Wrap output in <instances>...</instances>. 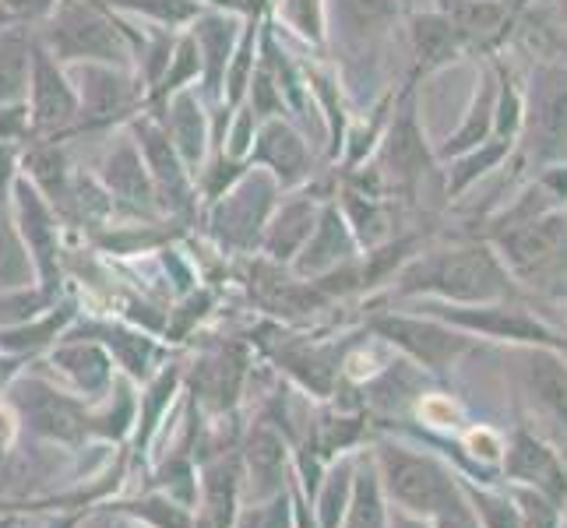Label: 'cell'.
<instances>
[{
    "instance_id": "cell-1",
    "label": "cell",
    "mask_w": 567,
    "mask_h": 528,
    "mask_svg": "<svg viewBox=\"0 0 567 528\" xmlns=\"http://www.w3.org/2000/svg\"><path fill=\"white\" fill-rule=\"evenodd\" d=\"M395 300H437V303H494V300H529L507 276L497 250L486 240L447 244L434 250H416L399 276L391 279Z\"/></svg>"
},
{
    "instance_id": "cell-2",
    "label": "cell",
    "mask_w": 567,
    "mask_h": 528,
    "mask_svg": "<svg viewBox=\"0 0 567 528\" xmlns=\"http://www.w3.org/2000/svg\"><path fill=\"white\" fill-rule=\"evenodd\" d=\"M4 405L18 426V437L53 447L64 455H85L92 444V405L74 391L56 384L50 374L22 370L4 387Z\"/></svg>"
},
{
    "instance_id": "cell-3",
    "label": "cell",
    "mask_w": 567,
    "mask_h": 528,
    "mask_svg": "<svg viewBox=\"0 0 567 528\" xmlns=\"http://www.w3.org/2000/svg\"><path fill=\"white\" fill-rule=\"evenodd\" d=\"M367 452L374 458L388 504L402 507V511L434 518L465 497L462 476L452 468V462H444L423 444L402 437H378Z\"/></svg>"
},
{
    "instance_id": "cell-4",
    "label": "cell",
    "mask_w": 567,
    "mask_h": 528,
    "mask_svg": "<svg viewBox=\"0 0 567 528\" xmlns=\"http://www.w3.org/2000/svg\"><path fill=\"white\" fill-rule=\"evenodd\" d=\"M515 166L533 176L567 163V61L539 56L522 82V127L515 142Z\"/></svg>"
},
{
    "instance_id": "cell-5",
    "label": "cell",
    "mask_w": 567,
    "mask_h": 528,
    "mask_svg": "<svg viewBox=\"0 0 567 528\" xmlns=\"http://www.w3.org/2000/svg\"><path fill=\"white\" fill-rule=\"evenodd\" d=\"M525 297L567 300V208L483 237Z\"/></svg>"
},
{
    "instance_id": "cell-6",
    "label": "cell",
    "mask_w": 567,
    "mask_h": 528,
    "mask_svg": "<svg viewBox=\"0 0 567 528\" xmlns=\"http://www.w3.org/2000/svg\"><path fill=\"white\" fill-rule=\"evenodd\" d=\"M61 64H113L131 61L134 39L100 0H61L50 11L47 35L39 39Z\"/></svg>"
},
{
    "instance_id": "cell-7",
    "label": "cell",
    "mask_w": 567,
    "mask_h": 528,
    "mask_svg": "<svg viewBox=\"0 0 567 528\" xmlns=\"http://www.w3.org/2000/svg\"><path fill=\"white\" fill-rule=\"evenodd\" d=\"M250 345L265 352V360L279 370V374L297 384L307 398L328 402L342 391V363L349 352V339L339 342H318L310 335H292L279 324H265L250 331Z\"/></svg>"
},
{
    "instance_id": "cell-8",
    "label": "cell",
    "mask_w": 567,
    "mask_h": 528,
    "mask_svg": "<svg viewBox=\"0 0 567 528\" xmlns=\"http://www.w3.org/2000/svg\"><path fill=\"white\" fill-rule=\"evenodd\" d=\"M367 335L378 342L399 349L409 363H416L423 374L444 377L480 349V339L465 335V331L444 324L430 314H405V310H381V314L367 318Z\"/></svg>"
},
{
    "instance_id": "cell-9",
    "label": "cell",
    "mask_w": 567,
    "mask_h": 528,
    "mask_svg": "<svg viewBox=\"0 0 567 528\" xmlns=\"http://www.w3.org/2000/svg\"><path fill=\"white\" fill-rule=\"evenodd\" d=\"M420 314H430L452 324L473 339L504 342V345H550L560 352L564 331L543 321L529 300H494V303H437V300H413Z\"/></svg>"
},
{
    "instance_id": "cell-10",
    "label": "cell",
    "mask_w": 567,
    "mask_h": 528,
    "mask_svg": "<svg viewBox=\"0 0 567 528\" xmlns=\"http://www.w3.org/2000/svg\"><path fill=\"white\" fill-rule=\"evenodd\" d=\"M250 342L240 339H212L194 360L184 363V395L205 420L237 416L250 384Z\"/></svg>"
},
{
    "instance_id": "cell-11",
    "label": "cell",
    "mask_w": 567,
    "mask_h": 528,
    "mask_svg": "<svg viewBox=\"0 0 567 528\" xmlns=\"http://www.w3.org/2000/svg\"><path fill=\"white\" fill-rule=\"evenodd\" d=\"M518 402L529 413L533 434L567 441V356L550 345H512Z\"/></svg>"
},
{
    "instance_id": "cell-12",
    "label": "cell",
    "mask_w": 567,
    "mask_h": 528,
    "mask_svg": "<svg viewBox=\"0 0 567 528\" xmlns=\"http://www.w3.org/2000/svg\"><path fill=\"white\" fill-rule=\"evenodd\" d=\"M279 180L268 169L240 173V180L223 190L212 205V237L229 250H254L261 247V232L276 211Z\"/></svg>"
},
{
    "instance_id": "cell-13",
    "label": "cell",
    "mask_w": 567,
    "mask_h": 528,
    "mask_svg": "<svg viewBox=\"0 0 567 528\" xmlns=\"http://www.w3.org/2000/svg\"><path fill=\"white\" fill-rule=\"evenodd\" d=\"M434 163H437V155L426 148L416 103H413V85H405L402 95H395V103H391V116L381 134L378 176L384 180V187L416 194V187L423 184V176L430 173Z\"/></svg>"
},
{
    "instance_id": "cell-14",
    "label": "cell",
    "mask_w": 567,
    "mask_h": 528,
    "mask_svg": "<svg viewBox=\"0 0 567 528\" xmlns=\"http://www.w3.org/2000/svg\"><path fill=\"white\" fill-rule=\"evenodd\" d=\"M240 468H244V504L276 497L292 483V447L282 429L254 413L240 434Z\"/></svg>"
},
{
    "instance_id": "cell-15",
    "label": "cell",
    "mask_w": 567,
    "mask_h": 528,
    "mask_svg": "<svg viewBox=\"0 0 567 528\" xmlns=\"http://www.w3.org/2000/svg\"><path fill=\"white\" fill-rule=\"evenodd\" d=\"M64 335L100 342L113 356L116 370H121L124 377H131L134 384H145L152 374H159V370L169 363V345L159 335H152V331H145V328H134L127 321H106V318H82L78 314Z\"/></svg>"
},
{
    "instance_id": "cell-16",
    "label": "cell",
    "mask_w": 567,
    "mask_h": 528,
    "mask_svg": "<svg viewBox=\"0 0 567 528\" xmlns=\"http://www.w3.org/2000/svg\"><path fill=\"white\" fill-rule=\"evenodd\" d=\"M14 226L32 253L35 282L43 286L50 297H61L64 286V258H61V229H56V211L50 201L35 190L32 180H14Z\"/></svg>"
},
{
    "instance_id": "cell-17",
    "label": "cell",
    "mask_w": 567,
    "mask_h": 528,
    "mask_svg": "<svg viewBox=\"0 0 567 528\" xmlns=\"http://www.w3.org/2000/svg\"><path fill=\"white\" fill-rule=\"evenodd\" d=\"M29 127L35 134H61L78 124V92L61 61L32 35V74H29Z\"/></svg>"
},
{
    "instance_id": "cell-18",
    "label": "cell",
    "mask_w": 567,
    "mask_h": 528,
    "mask_svg": "<svg viewBox=\"0 0 567 528\" xmlns=\"http://www.w3.org/2000/svg\"><path fill=\"white\" fill-rule=\"evenodd\" d=\"M134 142L145 159V169L152 176L155 201L163 211L187 215L194 208V187H190V169L184 166L177 145L169 142L159 116H142L134 121Z\"/></svg>"
},
{
    "instance_id": "cell-19",
    "label": "cell",
    "mask_w": 567,
    "mask_h": 528,
    "mask_svg": "<svg viewBox=\"0 0 567 528\" xmlns=\"http://www.w3.org/2000/svg\"><path fill=\"white\" fill-rule=\"evenodd\" d=\"M452 22L465 56H497L522 22L515 0H441L437 4Z\"/></svg>"
},
{
    "instance_id": "cell-20",
    "label": "cell",
    "mask_w": 567,
    "mask_h": 528,
    "mask_svg": "<svg viewBox=\"0 0 567 528\" xmlns=\"http://www.w3.org/2000/svg\"><path fill=\"white\" fill-rule=\"evenodd\" d=\"M244 468L240 444L215 447L198 458V504H194V528H233L244 504Z\"/></svg>"
},
{
    "instance_id": "cell-21",
    "label": "cell",
    "mask_w": 567,
    "mask_h": 528,
    "mask_svg": "<svg viewBox=\"0 0 567 528\" xmlns=\"http://www.w3.org/2000/svg\"><path fill=\"white\" fill-rule=\"evenodd\" d=\"M184 398V363L169 360L159 374H152L142 384L138 395V420H134V434L127 441V458H131V476H142L152 462V447L159 444L163 429L173 416V408Z\"/></svg>"
},
{
    "instance_id": "cell-22",
    "label": "cell",
    "mask_w": 567,
    "mask_h": 528,
    "mask_svg": "<svg viewBox=\"0 0 567 528\" xmlns=\"http://www.w3.org/2000/svg\"><path fill=\"white\" fill-rule=\"evenodd\" d=\"M501 462L504 476L515 486H529V490H539L554 504L567 507V465L546 437L533 434L529 426H515L512 441L504 444Z\"/></svg>"
},
{
    "instance_id": "cell-23",
    "label": "cell",
    "mask_w": 567,
    "mask_h": 528,
    "mask_svg": "<svg viewBox=\"0 0 567 528\" xmlns=\"http://www.w3.org/2000/svg\"><path fill=\"white\" fill-rule=\"evenodd\" d=\"M78 314H82V307L74 300H56L50 310H43V314L25 324L0 328V391L8 387V381L22 374L25 363L39 360L43 352H50L61 342V335L74 324Z\"/></svg>"
},
{
    "instance_id": "cell-24",
    "label": "cell",
    "mask_w": 567,
    "mask_h": 528,
    "mask_svg": "<svg viewBox=\"0 0 567 528\" xmlns=\"http://www.w3.org/2000/svg\"><path fill=\"white\" fill-rule=\"evenodd\" d=\"M402 0H324L328 35L346 56H367L381 39L395 29Z\"/></svg>"
},
{
    "instance_id": "cell-25",
    "label": "cell",
    "mask_w": 567,
    "mask_h": 528,
    "mask_svg": "<svg viewBox=\"0 0 567 528\" xmlns=\"http://www.w3.org/2000/svg\"><path fill=\"white\" fill-rule=\"evenodd\" d=\"M50 374L56 377V384H64L68 391H74L78 398H85L89 405L100 402L106 391L113 387V381L121 377L113 356L92 339H71L64 335L50 349L47 356Z\"/></svg>"
},
{
    "instance_id": "cell-26",
    "label": "cell",
    "mask_w": 567,
    "mask_h": 528,
    "mask_svg": "<svg viewBox=\"0 0 567 528\" xmlns=\"http://www.w3.org/2000/svg\"><path fill=\"white\" fill-rule=\"evenodd\" d=\"M360 253L363 250L353 237V229H349L342 208L336 201H324L318 211L315 232H310L307 244L300 247V253L292 258L289 271L297 279H321V276H328V271L357 261Z\"/></svg>"
},
{
    "instance_id": "cell-27",
    "label": "cell",
    "mask_w": 567,
    "mask_h": 528,
    "mask_svg": "<svg viewBox=\"0 0 567 528\" xmlns=\"http://www.w3.org/2000/svg\"><path fill=\"white\" fill-rule=\"evenodd\" d=\"M74 92H78V124L100 127L121 116L138 89H134L131 74L113 64H74Z\"/></svg>"
},
{
    "instance_id": "cell-28",
    "label": "cell",
    "mask_w": 567,
    "mask_h": 528,
    "mask_svg": "<svg viewBox=\"0 0 567 528\" xmlns=\"http://www.w3.org/2000/svg\"><path fill=\"white\" fill-rule=\"evenodd\" d=\"M494 113H497V64L494 56H486L476 71L473 92H468V103L462 110V121L452 134H444V142L434 148L437 163L455 159V155L483 145L494 134Z\"/></svg>"
},
{
    "instance_id": "cell-29",
    "label": "cell",
    "mask_w": 567,
    "mask_h": 528,
    "mask_svg": "<svg viewBox=\"0 0 567 528\" xmlns=\"http://www.w3.org/2000/svg\"><path fill=\"white\" fill-rule=\"evenodd\" d=\"M100 180H103L110 198L127 205L131 211L152 215L155 208H159V201H155V190H152V176H148L145 159L138 152V142H131V138L116 142L106 152L103 166H100Z\"/></svg>"
},
{
    "instance_id": "cell-30",
    "label": "cell",
    "mask_w": 567,
    "mask_h": 528,
    "mask_svg": "<svg viewBox=\"0 0 567 528\" xmlns=\"http://www.w3.org/2000/svg\"><path fill=\"white\" fill-rule=\"evenodd\" d=\"M405 39L409 53H413V71L416 74H434L447 64H455L462 53V43L447 22V14L441 8L413 11L405 18Z\"/></svg>"
},
{
    "instance_id": "cell-31",
    "label": "cell",
    "mask_w": 567,
    "mask_h": 528,
    "mask_svg": "<svg viewBox=\"0 0 567 528\" xmlns=\"http://www.w3.org/2000/svg\"><path fill=\"white\" fill-rule=\"evenodd\" d=\"M318 201L310 198V194H300V198H289L282 201V208L271 211V219L261 232V253L265 261L271 265H282L289 268L292 258L300 253V247L307 244V237L315 232V222H318Z\"/></svg>"
},
{
    "instance_id": "cell-32",
    "label": "cell",
    "mask_w": 567,
    "mask_h": 528,
    "mask_svg": "<svg viewBox=\"0 0 567 528\" xmlns=\"http://www.w3.org/2000/svg\"><path fill=\"white\" fill-rule=\"evenodd\" d=\"M254 163H261L282 187L300 184L310 173V152L300 131H292L286 121H276L268 116L258 131V148L250 155Z\"/></svg>"
},
{
    "instance_id": "cell-33",
    "label": "cell",
    "mask_w": 567,
    "mask_h": 528,
    "mask_svg": "<svg viewBox=\"0 0 567 528\" xmlns=\"http://www.w3.org/2000/svg\"><path fill=\"white\" fill-rule=\"evenodd\" d=\"M134 420H138V387L121 374L100 402H92V444L121 452L134 434Z\"/></svg>"
},
{
    "instance_id": "cell-34",
    "label": "cell",
    "mask_w": 567,
    "mask_h": 528,
    "mask_svg": "<svg viewBox=\"0 0 567 528\" xmlns=\"http://www.w3.org/2000/svg\"><path fill=\"white\" fill-rule=\"evenodd\" d=\"M237 14H198L194 18V46H198V56H202V71H205V89L208 95H219L223 92V77H226V68H229V56L237 50Z\"/></svg>"
},
{
    "instance_id": "cell-35",
    "label": "cell",
    "mask_w": 567,
    "mask_h": 528,
    "mask_svg": "<svg viewBox=\"0 0 567 528\" xmlns=\"http://www.w3.org/2000/svg\"><path fill=\"white\" fill-rule=\"evenodd\" d=\"M163 110H166L163 127L169 134V142L177 145L184 166L198 173V166L205 159V142H208V121H205V110L198 103V95H194L190 89H181L163 103Z\"/></svg>"
},
{
    "instance_id": "cell-36",
    "label": "cell",
    "mask_w": 567,
    "mask_h": 528,
    "mask_svg": "<svg viewBox=\"0 0 567 528\" xmlns=\"http://www.w3.org/2000/svg\"><path fill=\"white\" fill-rule=\"evenodd\" d=\"M103 515L127 518L134 528H194V511L159 490H138L131 497H113L100 507Z\"/></svg>"
},
{
    "instance_id": "cell-37",
    "label": "cell",
    "mask_w": 567,
    "mask_h": 528,
    "mask_svg": "<svg viewBox=\"0 0 567 528\" xmlns=\"http://www.w3.org/2000/svg\"><path fill=\"white\" fill-rule=\"evenodd\" d=\"M357 458H360V452H349V455H339L336 462H328L318 490H315V497H310V511H315L318 528H339L342 525V518L349 511V500H353Z\"/></svg>"
},
{
    "instance_id": "cell-38",
    "label": "cell",
    "mask_w": 567,
    "mask_h": 528,
    "mask_svg": "<svg viewBox=\"0 0 567 528\" xmlns=\"http://www.w3.org/2000/svg\"><path fill=\"white\" fill-rule=\"evenodd\" d=\"M515 155V142L507 138H497V134H491L483 145L468 148L462 155H455V159H447V173H444V190L447 198H458V194H465L468 187H476L483 176H491L494 169H501L507 159Z\"/></svg>"
},
{
    "instance_id": "cell-39",
    "label": "cell",
    "mask_w": 567,
    "mask_h": 528,
    "mask_svg": "<svg viewBox=\"0 0 567 528\" xmlns=\"http://www.w3.org/2000/svg\"><path fill=\"white\" fill-rule=\"evenodd\" d=\"M339 528H388V497L381 490L374 458L367 447H360L357 458V479H353V500Z\"/></svg>"
},
{
    "instance_id": "cell-40",
    "label": "cell",
    "mask_w": 567,
    "mask_h": 528,
    "mask_svg": "<svg viewBox=\"0 0 567 528\" xmlns=\"http://www.w3.org/2000/svg\"><path fill=\"white\" fill-rule=\"evenodd\" d=\"M32 74V35L18 25L0 32V106L25 103Z\"/></svg>"
},
{
    "instance_id": "cell-41",
    "label": "cell",
    "mask_w": 567,
    "mask_h": 528,
    "mask_svg": "<svg viewBox=\"0 0 567 528\" xmlns=\"http://www.w3.org/2000/svg\"><path fill=\"white\" fill-rule=\"evenodd\" d=\"M35 282L32 253L22 240V232L14 226V215L0 201V292L8 289H29Z\"/></svg>"
},
{
    "instance_id": "cell-42",
    "label": "cell",
    "mask_w": 567,
    "mask_h": 528,
    "mask_svg": "<svg viewBox=\"0 0 567 528\" xmlns=\"http://www.w3.org/2000/svg\"><path fill=\"white\" fill-rule=\"evenodd\" d=\"M215 310V292L212 289H187L184 297L173 303V310H166V324H163V342L184 345L190 342V335L198 331V324Z\"/></svg>"
},
{
    "instance_id": "cell-43",
    "label": "cell",
    "mask_w": 567,
    "mask_h": 528,
    "mask_svg": "<svg viewBox=\"0 0 567 528\" xmlns=\"http://www.w3.org/2000/svg\"><path fill=\"white\" fill-rule=\"evenodd\" d=\"M462 490H465L468 504H473L480 528H525L518 507L512 497H507V490H491L486 483L476 486V479H465V476H462Z\"/></svg>"
},
{
    "instance_id": "cell-44",
    "label": "cell",
    "mask_w": 567,
    "mask_h": 528,
    "mask_svg": "<svg viewBox=\"0 0 567 528\" xmlns=\"http://www.w3.org/2000/svg\"><path fill=\"white\" fill-rule=\"evenodd\" d=\"M233 528H297V507H292V483L289 490L254 500V504H240L237 521Z\"/></svg>"
},
{
    "instance_id": "cell-45",
    "label": "cell",
    "mask_w": 567,
    "mask_h": 528,
    "mask_svg": "<svg viewBox=\"0 0 567 528\" xmlns=\"http://www.w3.org/2000/svg\"><path fill=\"white\" fill-rule=\"evenodd\" d=\"M100 4L142 14V18H148V22H159L169 29L187 25L202 14V4H194V0H100Z\"/></svg>"
},
{
    "instance_id": "cell-46",
    "label": "cell",
    "mask_w": 567,
    "mask_h": 528,
    "mask_svg": "<svg viewBox=\"0 0 567 528\" xmlns=\"http://www.w3.org/2000/svg\"><path fill=\"white\" fill-rule=\"evenodd\" d=\"M61 297H50L43 286H29V289H8L0 292V328L11 324H25L39 318L43 310H50Z\"/></svg>"
},
{
    "instance_id": "cell-47",
    "label": "cell",
    "mask_w": 567,
    "mask_h": 528,
    "mask_svg": "<svg viewBox=\"0 0 567 528\" xmlns=\"http://www.w3.org/2000/svg\"><path fill=\"white\" fill-rule=\"evenodd\" d=\"M507 497L515 500L518 507V515L525 521V528H560L564 521V507L554 504L546 494L539 490H529V486H507Z\"/></svg>"
},
{
    "instance_id": "cell-48",
    "label": "cell",
    "mask_w": 567,
    "mask_h": 528,
    "mask_svg": "<svg viewBox=\"0 0 567 528\" xmlns=\"http://www.w3.org/2000/svg\"><path fill=\"white\" fill-rule=\"evenodd\" d=\"M282 18L289 29L307 43L321 46L328 39V22H324V0H282Z\"/></svg>"
},
{
    "instance_id": "cell-49",
    "label": "cell",
    "mask_w": 567,
    "mask_h": 528,
    "mask_svg": "<svg viewBox=\"0 0 567 528\" xmlns=\"http://www.w3.org/2000/svg\"><path fill=\"white\" fill-rule=\"evenodd\" d=\"M536 18H543L539 39L557 46V56H567V0H536Z\"/></svg>"
},
{
    "instance_id": "cell-50",
    "label": "cell",
    "mask_w": 567,
    "mask_h": 528,
    "mask_svg": "<svg viewBox=\"0 0 567 528\" xmlns=\"http://www.w3.org/2000/svg\"><path fill=\"white\" fill-rule=\"evenodd\" d=\"M61 0H0V22L18 25V22H32V18L50 14Z\"/></svg>"
},
{
    "instance_id": "cell-51",
    "label": "cell",
    "mask_w": 567,
    "mask_h": 528,
    "mask_svg": "<svg viewBox=\"0 0 567 528\" xmlns=\"http://www.w3.org/2000/svg\"><path fill=\"white\" fill-rule=\"evenodd\" d=\"M29 134V106L14 103V106H0V142H18Z\"/></svg>"
},
{
    "instance_id": "cell-52",
    "label": "cell",
    "mask_w": 567,
    "mask_h": 528,
    "mask_svg": "<svg viewBox=\"0 0 567 528\" xmlns=\"http://www.w3.org/2000/svg\"><path fill=\"white\" fill-rule=\"evenodd\" d=\"M430 525L434 528H480V518L473 511V504H468V497H462L458 504L447 507V511L430 518Z\"/></svg>"
},
{
    "instance_id": "cell-53",
    "label": "cell",
    "mask_w": 567,
    "mask_h": 528,
    "mask_svg": "<svg viewBox=\"0 0 567 528\" xmlns=\"http://www.w3.org/2000/svg\"><path fill=\"white\" fill-rule=\"evenodd\" d=\"M14 187V148L11 142H0V201Z\"/></svg>"
},
{
    "instance_id": "cell-54",
    "label": "cell",
    "mask_w": 567,
    "mask_h": 528,
    "mask_svg": "<svg viewBox=\"0 0 567 528\" xmlns=\"http://www.w3.org/2000/svg\"><path fill=\"white\" fill-rule=\"evenodd\" d=\"M388 528H434L430 518H420L413 511H402V507L388 504Z\"/></svg>"
},
{
    "instance_id": "cell-55",
    "label": "cell",
    "mask_w": 567,
    "mask_h": 528,
    "mask_svg": "<svg viewBox=\"0 0 567 528\" xmlns=\"http://www.w3.org/2000/svg\"><path fill=\"white\" fill-rule=\"evenodd\" d=\"M194 4H212V8H229L233 0H194Z\"/></svg>"
},
{
    "instance_id": "cell-56",
    "label": "cell",
    "mask_w": 567,
    "mask_h": 528,
    "mask_svg": "<svg viewBox=\"0 0 567 528\" xmlns=\"http://www.w3.org/2000/svg\"><path fill=\"white\" fill-rule=\"evenodd\" d=\"M100 515H103V511H100ZM106 518H113V528H134L127 518H116V515H106Z\"/></svg>"
},
{
    "instance_id": "cell-57",
    "label": "cell",
    "mask_w": 567,
    "mask_h": 528,
    "mask_svg": "<svg viewBox=\"0 0 567 528\" xmlns=\"http://www.w3.org/2000/svg\"><path fill=\"white\" fill-rule=\"evenodd\" d=\"M515 4H518V8H529V4H533V0H515Z\"/></svg>"
}]
</instances>
